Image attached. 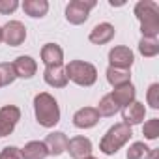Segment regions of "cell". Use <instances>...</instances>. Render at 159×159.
<instances>
[{
	"instance_id": "1",
	"label": "cell",
	"mask_w": 159,
	"mask_h": 159,
	"mask_svg": "<svg viewBox=\"0 0 159 159\" xmlns=\"http://www.w3.org/2000/svg\"><path fill=\"white\" fill-rule=\"evenodd\" d=\"M34 114L41 127L52 129L60 122V107L54 96H51L49 92H39L34 98Z\"/></svg>"
},
{
	"instance_id": "2",
	"label": "cell",
	"mask_w": 159,
	"mask_h": 159,
	"mask_svg": "<svg viewBox=\"0 0 159 159\" xmlns=\"http://www.w3.org/2000/svg\"><path fill=\"white\" fill-rule=\"evenodd\" d=\"M135 17L140 23L142 38L157 39L159 36V6L152 0H140L135 6Z\"/></svg>"
},
{
	"instance_id": "3",
	"label": "cell",
	"mask_w": 159,
	"mask_h": 159,
	"mask_svg": "<svg viewBox=\"0 0 159 159\" xmlns=\"http://www.w3.org/2000/svg\"><path fill=\"white\" fill-rule=\"evenodd\" d=\"M131 137H133V129H131L127 124H124V122L114 124V125L109 127L107 133L103 135V139H101V142H99V150H101L105 155H114L120 148H124V146L129 142Z\"/></svg>"
},
{
	"instance_id": "4",
	"label": "cell",
	"mask_w": 159,
	"mask_h": 159,
	"mask_svg": "<svg viewBox=\"0 0 159 159\" xmlns=\"http://www.w3.org/2000/svg\"><path fill=\"white\" fill-rule=\"evenodd\" d=\"M67 81L75 83L77 86H94L98 81V69L94 64L84 62V60H71L69 64H66L64 67Z\"/></svg>"
},
{
	"instance_id": "5",
	"label": "cell",
	"mask_w": 159,
	"mask_h": 159,
	"mask_svg": "<svg viewBox=\"0 0 159 159\" xmlns=\"http://www.w3.org/2000/svg\"><path fill=\"white\" fill-rule=\"evenodd\" d=\"M98 6L96 0H71V2L66 6V21L69 25H83L88 21L90 11Z\"/></svg>"
},
{
	"instance_id": "6",
	"label": "cell",
	"mask_w": 159,
	"mask_h": 159,
	"mask_svg": "<svg viewBox=\"0 0 159 159\" xmlns=\"http://www.w3.org/2000/svg\"><path fill=\"white\" fill-rule=\"evenodd\" d=\"M21 120V109L17 105H4L0 109V137H10Z\"/></svg>"
},
{
	"instance_id": "7",
	"label": "cell",
	"mask_w": 159,
	"mask_h": 159,
	"mask_svg": "<svg viewBox=\"0 0 159 159\" xmlns=\"http://www.w3.org/2000/svg\"><path fill=\"white\" fill-rule=\"evenodd\" d=\"M26 39V26L21 21H8L2 26V41L10 47H19Z\"/></svg>"
},
{
	"instance_id": "8",
	"label": "cell",
	"mask_w": 159,
	"mask_h": 159,
	"mask_svg": "<svg viewBox=\"0 0 159 159\" xmlns=\"http://www.w3.org/2000/svg\"><path fill=\"white\" fill-rule=\"evenodd\" d=\"M135 62V54L129 47L125 45H116L109 51V66L111 67H118V69H129Z\"/></svg>"
},
{
	"instance_id": "9",
	"label": "cell",
	"mask_w": 159,
	"mask_h": 159,
	"mask_svg": "<svg viewBox=\"0 0 159 159\" xmlns=\"http://www.w3.org/2000/svg\"><path fill=\"white\" fill-rule=\"evenodd\" d=\"M92 150H94L92 140L88 137H83V135L69 139L67 148H66V152L69 153L71 159H86V157L92 155Z\"/></svg>"
},
{
	"instance_id": "10",
	"label": "cell",
	"mask_w": 159,
	"mask_h": 159,
	"mask_svg": "<svg viewBox=\"0 0 159 159\" xmlns=\"http://www.w3.org/2000/svg\"><path fill=\"white\" fill-rule=\"evenodd\" d=\"M99 118L101 116L96 111V107H83L73 114V125L77 129H92L98 125Z\"/></svg>"
},
{
	"instance_id": "11",
	"label": "cell",
	"mask_w": 159,
	"mask_h": 159,
	"mask_svg": "<svg viewBox=\"0 0 159 159\" xmlns=\"http://www.w3.org/2000/svg\"><path fill=\"white\" fill-rule=\"evenodd\" d=\"M41 62L45 67H58L64 66V51L56 43H45L41 47Z\"/></svg>"
},
{
	"instance_id": "12",
	"label": "cell",
	"mask_w": 159,
	"mask_h": 159,
	"mask_svg": "<svg viewBox=\"0 0 159 159\" xmlns=\"http://www.w3.org/2000/svg\"><path fill=\"white\" fill-rule=\"evenodd\" d=\"M114 34H116V28H114L111 23H99V25H96V26L90 30L88 39H90V43H94V45H105V43L112 41Z\"/></svg>"
},
{
	"instance_id": "13",
	"label": "cell",
	"mask_w": 159,
	"mask_h": 159,
	"mask_svg": "<svg viewBox=\"0 0 159 159\" xmlns=\"http://www.w3.org/2000/svg\"><path fill=\"white\" fill-rule=\"evenodd\" d=\"M122 118H124V124H127L129 127L142 124L144 118H146V107H144V103L133 101L131 105H127L125 109H122Z\"/></svg>"
},
{
	"instance_id": "14",
	"label": "cell",
	"mask_w": 159,
	"mask_h": 159,
	"mask_svg": "<svg viewBox=\"0 0 159 159\" xmlns=\"http://www.w3.org/2000/svg\"><path fill=\"white\" fill-rule=\"evenodd\" d=\"M67 142H69V139H67V135L62 133V131H52V133H49V135L45 137V140H43V144L47 146L49 155H56V157L66 152Z\"/></svg>"
},
{
	"instance_id": "15",
	"label": "cell",
	"mask_w": 159,
	"mask_h": 159,
	"mask_svg": "<svg viewBox=\"0 0 159 159\" xmlns=\"http://www.w3.org/2000/svg\"><path fill=\"white\" fill-rule=\"evenodd\" d=\"M11 64H13L15 75L21 77V79H32L36 75V71H38V62L32 56H28V54L17 56L15 62H11Z\"/></svg>"
},
{
	"instance_id": "16",
	"label": "cell",
	"mask_w": 159,
	"mask_h": 159,
	"mask_svg": "<svg viewBox=\"0 0 159 159\" xmlns=\"http://www.w3.org/2000/svg\"><path fill=\"white\" fill-rule=\"evenodd\" d=\"M111 98L114 99V103L120 107V111L122 109H125L127 105H131L133 101H137L135 98H137V88H135V84L133 83H129V84H124V86H118V88H114L112 92H111Z\"/></svg>"
},
{
	"instance_id": "17",
	"label": "cell",
	"mask_w": 159,
	"mask_h": 159,
	"mask_svg": "<svg viewBox=\"0 0 159 159\" xmlns=\"http://www.w3.org/2000/svg\"><path fill=\"white\" fill-rule=\"evenodd\" d=\"M43 81L52 86V88H66L67 86V77H66V71H64V66H58V67H45L43 71Z\"/></svg>"
},
{
	"instance_id": "18",
	"label": "cell",
	"mask_w": 159,
	"mask_h": 159,
	"mask_svg": "<svg viewBox=\"0 0 159 159\" xmlns=\"http://www.w3.org/2000/svg\"><path fill=\"white\" fill-rule=\"evenodd\" d=\"M21 8H23V11L28 17L41 19L49 11V2H47V0H25V2L21 4Z\"/></svg>"
},
{
	"instance_id": "19",
	"label": "cell",
	"mask_w": 159,
	"mask_h": 159,
	"mask_svg": "<svg viewBox=\"0 0 159 159\" xmlns=\"http://www.w3.org/2000/svg\"><path fill=\"white\" fill-rule=\"evenodd\" d=\"M21 155L23 159H45L49 155L47 146L43 144V140H30L21 148Z\"/></svg>"
},
{
	"instance_id": "20",
	"label": "cell",
	"mask_w": 159,
	"mask_h": 159,
	"mask_svg": "<svg viewBox=\"0 0 159 159\" xmlns=\"http://www.w3.org/2000/svg\"><path fill=\"white\" fill-rule=\"evenodd\" d=\"M105 75H107V81L112 88H118V86H124V84L131 83V71L129 69H118V67L109 66Z\"/></svg>"
},
{
	"instance_id": "21",
	"label": "cell",
	"mask_w": 159,
	"mask_h": 159,
	"mask_svg": "<svg viewBox=\"0 0 159 159\" xmlns=\"http://www.w3.org/2000/svg\"><path fill=\"white\" fill-rule=\"evenodd\" d=\"M96 111L99 112V116H105V118H111V116H114L116 112H120V107L114 103V99L111 98V94H105L101 99H99V103H98V107H96Z\"/></svg>"
},
{
	"instance_id": "22",
	"label": "cell",
	"mask_w": 159,
	"mask_h": 159,
	"mask_svg": "<svg viewBox=\"0 0 159 159\" xmlns=\"http://www.w3.org/2000/svg\"><path fill=\"white\" fill-rule=\"evenodd\" d=\"M139 52L144 58H153L159 54V39H150V38H142L139 41Z\"/></svg>"
},
{
	"instance_id": "23",
	"label": "cell",
	"mask_w": 159,
	"mask_h": 159,
	"mask_svg": "<svg viewBox=\"0 0 159 159\" xmlns=\"http://www.w3.org/2000/svg\"><path fill=\"white\" fill-rule=\"evenodd\" d=\"M150 146L146 144V142H142V140H137V142H133L129 148H127V153H125V157L127 159H148V153H150Z\"/></svg>"
},
{
	"instance_id": "24",
	"label": "cell",
	"mask_w": 159,
	"mask_h": 159,
	"mask_svg": "<svg viewBox=\"0 0 159 159\" xmlns=\"http://www.w3.org/2000/svg\"><path fill=\"white\" fill-rule=\"evenodd\" d=\"M15 69H13V64L11 62H2L0 64V81H2V86H10L15 83Z\"/></svg>"
},
{
	"instance_id": "25",
	"label": "cell",
	"mask_w": 159,
	"mask_h": 159,
	"mask_svg": "<svg viewBox=\"0 0 159 159\" xmlns=\"http://www.w3.org/2000/svg\"><path fill=\"white\" fill-rule=\"evenodd\" d=\"M142 135L146 140H155L159 137V118H152L148 122H144L142 125Z\"/></svg>"
},
{
	"instance_id": "26",
	"label": "cell",
	"mask_w": 159,
	"mask_h": 159,
	"mask_svg": "<svg viewBox=\"0 0 159 159\" xmlns=\"http://www.w3.org/2000/svg\"><path fill=\"white\" fill-rule=\"evenodd\" d=\"M146 101L152 109H159V83H152L146 92Z\"/></svg>"
},
{
	"instance_id": "27",
	"label": "cell",
	"mask_w": 159,
	"mask_h": 159,
	"mask_svg": "<svg viewBox=\"0 0 159 159\" xmlns=\"http://www.w3.org/2000/svg\"><path fill=\"white\" fill-rule=\"evenodd\" d=\"M0 159H23L21 148H17V146H6L2 152H0Z\"/></svg>"
},
{
	"instance_id": "28",
	"label": "cell",
	"mask_w": 159,
	"mask_h": 159,
	"mask_svg": "<svg viewBox=\"0 0 159 159\" xmlns=\"http://www.w3.org/2000/svg\"><path fill=\"white\" fill-rule=\"evenodd\" d=\"M21 4L17 2V0H0V13L2 15H10L13 13Z\"/></svg>"
},
{
	"instance_id": "29",
	"label": "cell",
	"mask_w": 159,
	"mask_h": 159,
	"mask_svg": "<svg viewBox=\"0 0 159 159\" xmlns=\"http://www.w3.org/2000/svg\"><path fill=\"white\" fill-rule=\"evenodd\" d=\"M148 159H159V148H152L148 153Z\"/></svg>"
},
{
	"instance_id": "30",
	"label": "cell",
	"mask_w": 159,
	"mask_h": 159,
	"mask_svg": "<svg viewBox=\"0 0 159 159\" xmlns=\"http://www.w3.org/2000/svg\"><path fill=\"white\" fill-rule=\"evenodd\" d=\"M109 4H111L112 8H122V6H124V2H114V0H111Z\"/></svg>"
},
{
	"instance_id": "31",
	"label": "cell",
	"mask_w": 159,
	"mask_h": 159,
	"mask_svg": "<svg viewBox=\"0 0 159 159\" xmlns=\"http://www.w3.org/2000/svg\"><path fill=\"white\" fill-rule=\"evenodd\" d=\"M0 43H2V26H0Z\"/></svg>"
},
{
	"instance_id": "32",
	"label": "cell",
	"mask_w": 159,
	"mask_h": 159,
	"mask_svg": "<svg viewBox=\"0 0 159 159\" xmlns=\"http://www.w3.org/2000/svg\"><path fill=\"white\" fill-rule=\"evenodd\" d=\"M86 159H98V157H94V155H90V157H86Z\"/></svg>"
},
{
	"instance_id": "33",
	"label": "cell",
	"mask_w": 159,
	"mask_h": 159,
	"mask_svg": "<svg viewBox=\"0 0 159 159\" xmlns=\"http://www.w3.org/2000/svg\"><path fill=\"white\" fill-rule=\"evenodd\" d=\"M0 88H2V81H0Z\"/></svg>"
}]
</instances>
